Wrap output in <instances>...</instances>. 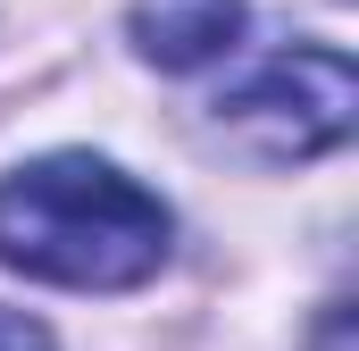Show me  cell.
Returning a JSON list of instances; mask_svg holds the SVG:
<instances>
[{
  "label": "cell",
  "mask_w": 359,
  "mask_h": 351,
  "mask_svg": "<svg viewBox=\"0 0 359 351\" xmlns=\"http://www.w3.org/2000/svg\"><path fill=\"white\" fill-rule=\"evenodd\" d=\"M243 34V0H134V51L168 76L226 59Z\"/></svg>",
  "instance_id": "3"
},
{
  "label": "cell",
  "mask_w": 359,
  "mask_h": 351,
  "mask_svg": "<svg viewBox=\"0 0 359 351\" xmlns=\"http://www.w3.org/2000/svg\"><path fill=\"white\" fill-rule=\"evenodd\" d=\"M343 335H351V301H334V310H326V326H318V351H343Z\"/></svg>",
  "instance_id": "5"
},
{
  "label": "cell",
  "mask_w": 359,
  "mask_h": 351,
  "mask_svg": "<svg viewBox=\"0 0 359 351\" xmlns=\"http://www.w3.org/2000/svg\"><path fill=\"white\" fill-rule=\"evenodd\" d=\"M359 76L343 51H284L268 67H251L234 92H217V126L251 151V159H318L351 134Z\"/></svg>",
  "instance_id": "2"
},
{
  "label": "cell",
  "mask_w": 359,
  "mask_h": 351,
  "mask_svg": "<svg viewBox=\"0 0 359 351\" xmlns=\"http://www.w3.org/2000/svg\"><path fill=\"white\" fill-rule=\"evenodd\" d=\"M0 351H50V326L25 310H0Z\"/></svg>",
  "instance_id": "4"
},
{
  "label": "cell",
  "mask_w": 359,
  "mask_h": 351,
  "mask_svg": "<svg viewBox=\"0 0 359 351\" xmlns=\"http://www.w3.org/2000/svg\"><path fill=\"white\" fill-rule=\"evenodd\" d=\"M176 218L159 192L92 151H50L0 176V267L67 284V293H126L168 267Z\"/></svg>",
  "instance_id": "1"
}]
</instances>
